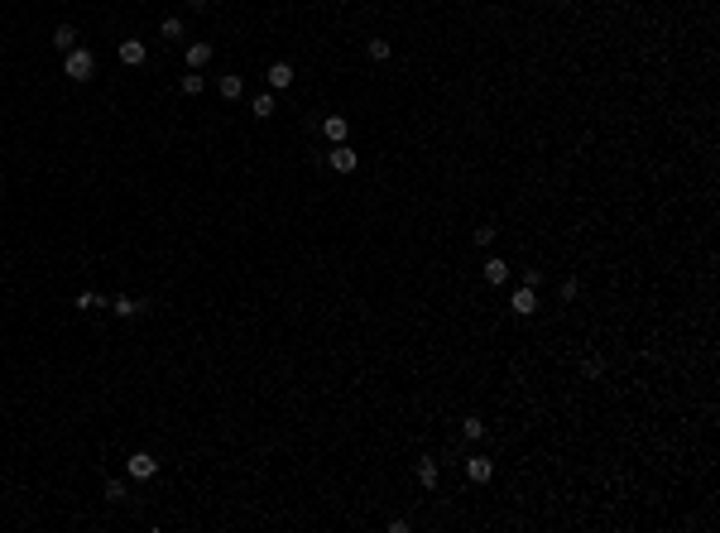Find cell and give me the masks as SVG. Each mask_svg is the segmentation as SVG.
<instances>
[{
	"mask_svg": "<svg viewBox=\"0 0 720 533\" xmlns=\"http://www.w3.org/2000/svg\"><path fill=\"white\" fill-rule=\"evenodd\" d=\"M63 73H68L72 82H91V77H96V54L82 49V44H77V49H68V54H63Z\"/></svg>",
	"mask_w": 720,
	"mask_h": 533,
	"instance_id": "1",
	"label": "cell"
},
{
	"mask_svg": "<svg viewBox=\"0 0 720 533\" xmlns=\"http://www.w3.org/2000/svg\"><path fill=\"white\" fill-rule=\"evenodd\" d=\"M509 313H514V318H533V313H538V289L519 284V289H514V298H509Z\"/></svg>",
	"mask_w": 720,
	"mask_h": 533,
	"instance_id": "2",
	"label": "cell"
},
{
	"mask_svg": "<svg viewBox=\"0 0 720 533\" xmlns=\"http://www.w3.org/2000/svg\"><path fill=\"white\" fill-rule=\"evenodd\" d=\"M125 471H130V480H154L159 461H154L149 452H130V456H125Z\"/></svg>",
	"mask_w": 720,
	"mask_h": 533,
	"instance_id": "3",
	"label": "cell"
},
{
	"mask_svg": "<svg viewBox=\"0 0 720 533\" xmlns=\"http://www.w3.org/2000/svg\"><path fill=\"white\" fill-rule=\"evenodd\" d=\"M490 476H495V461H490L485 452H471V456H466V480H476V485H485Z\"/></svg>",
	"mask_w": 720,
	"mask_h": 533,
	"instance_id": "4",
	"label": "cell"
},
{
	"mask_svg": "<svg viewBox=\"0 0 720 533\" xmlns=\"http://www.w3.org/2000/svg\"><path fill=\"white\" fill-rule=\"evenodd\" d=\"M183 63L192 68V73H202V68L212 63V44H207V39H192V44L183 49Z\"/></svg>",
	"mask_w": 720,
	"mask_h": 533,
	"instance_id": "5",
	"label": "cell"
},
{
	"mask_svg": "<svg viewBox=\"0 0 720 533\" xmlns=\"http://www.w3.org/2000/svg\"><path fill=\"white\" fill-rule=\"evenodd\" d=\"M327 163H331L336 173H355V163H360V154H355L350 144H331V154H327Z\"/></svg>",
	"mask_w": 720,
	"mask_h": 533,
	"instance_id": "6",
	"label": "cell"
},
{
	"mask_svg": "<svg viewBox=\"0 0 720 533\" xmlns=\"http://www.w3.org/2000/svg\"><path fill=\"white\" fill-rule=\"evenodd\" d=\"M115 54H120V63H125V68H139V63L149 58V49H144V39H120V49H115Z\"/></svg>",
	"mask_w": 720,
	"mask_h": 533,
	"instance_id": "7",
	"label": "cell"
},
{
	"mask_svg": "<svg viewBox=\"0 0 720 533\" xmlns=\"http://www.w3.org/2000/svg\"><path fill=\"white\" fill-rule=\"evenodd\" d=\"M269 92H289L293 87V63H269Z\"/></svg>",
	"mask_w": 720,
	"mask_h": 533,
	"instance_id": "8",
	"label": "cell"
},
{
	"mask_svg": "<svg viewBox=\"0 0 720 533\" xmlns=\"http://www.w3.org/2000/svg\"><path fill=\"white\" fill-rule=\"evenodd\" d=\"M144 308H149L144 298H125V294H115V298H110V313H115V318H139Z\"/></svg>",
	"mask_w": 720,
	"mask_h": 533,
	"instance_id": "9",
	"label": "cell"
},
{
	"mask_svg": "<svg viewBox=\"0 0 720 533\" xmlns=\"http://www.w3.org/2000/svg\"><path fill=\"white\" fill-rule=\"evenodd\" d=\"M322 134H327L331 144H346V134H350V120H346V115H327V120H322Z\"/></svg>",
	"mask_w": 720,
	"mask_h": 533,
	"instance_id": "10",
	"label": "cell"
},
{
	"mask_svg": "<svg viewBox=\"0 0 720 533\" xmlns=\"http://www.w3.org/2000/svg\"><path fill=\"white\" fill-rule=\"evenodd\" d=\"M509 274H514V269H509L505 260H500V255H490V260H485V284L505 289V284H509Z\"/></svg>",
	"mask_w": 720,
	"mask_h": 533,
	"instance_id": "11",
	"label": "cell"
},
{
	"mask_svg": "<svg viewBox=\"0 0 720 533\" xmlns=\"http://www.w3.org/2000/svg\"><path fill=\"white\" fill-rule=\"evenodd\" d=\"M216 92H221L226 101H236V96H245V77H236V73H226V77H216Z\"/></svg>",
	"mask_w": 720,
	"mask_h": 533,
	"instance_id": "12",
	"label": "cell"
},
{
	"mask_svg": "<svg viewBox=\"0 0 720 533\" xmlns=\"http://www.w3.org/2000/svg\"><path fill=\"white\" fill-rule=\"evenodd\" d=\"M437 480H442L437 461H432V456H423V461H418V485H423V490H437Z\"/></svg>",
	"mask_w": 720,
	"mask_h": 533,
	"instance_id": "13",
	"label": "cell"
},
{
	"mask_svg": "<svg viewBox=\"0 0 720 533\" xmlns=\"http://www.w3.org/2000/svg\"><path fill=\"white\" fill-rule=\"evenodd\" d=\"M53 49H58V54L77 49V29H72V25H58V29H53Z\"/></svg>",
	"mask_w": 720,
	"mask_h": 533,
	"instance_id": "14",
	"label": "cell"
},
{
	"mask_svg": "<svg viewBox=\"0 0 720 533\" xmlns=\"http://www.w3.org/2000/svg\"><path fill=\"white\" fill-rule=\"evenodd\" d=\"M96 308H110V298L91 294V289H82V294H77V313H96Z\"/></svg>",
	"mask_w": 720,
	"mask_h": 533,
	"instance_id": "15",
	"label": "cell"
},
{
	"mask_svg": "<svg viewBox=\"0 0 720 533\" xmlns=\"http://www.w3.org/2000/svg\"><path fill=\"white\" fill-rule=\"evenodd\" d=\"M365 54H370V63H389L394 44H389V39H370V44H365Z\"/></svg>",
	"mask_w": 720,
	"mask_h": 533,
	"instance_id": "16",
	"label": "cell"
},
{
	"mask_svg": "<svg viewBox=\"0 0 720 533\" xmlns=\"http://www.w3.org/2000/svg\"><path fill=\"white\" fill-rule=\"evenodd\" d=\"M274 106H279V101H274V92H260V96L250 101V111H255L260 120H269V115H274Z\"/></svg>",
	"mask_w": 720,
	"mask_h": 533,
	"instance_id": "17",
	"label": "cell"
},
{
	"mask_svg": "<svg viewBox=\"0 0 720 533\" xmlns=\"http://www.w3.org/2000/svg\"><path fill=\"white\" fill-rule=\"evenodd\" d=\"M461 437L466 442H480L485 437V418H461Z\"/></svg>",
	"mask_w": 720,
	"mask_h": 533,
	"instance_id": "18",
	"label": "cell"
},
{
	"mask_svg": "<svg viewBox=\"0 0 720 533\" xmlns=\"http://www.w3.org/2000/svg\"><path fill=\"white\" fill-rule=\"evenodd\" d=\"M159 34H163V39H183V34H187V25L178 20V15H168V20L159 25Z\"/></svg>",
	"mask_w": 720,
	"mask_h": 533,
	"instance_id": "19",
	"label": "cell"
},
{
	"mask_svg": "<svg viewBox=\"0 0 720 533\" xmlns=\"http://www.w3.org/2000/svg\"><path fill=\"white\" fill-rule=\"evenodd\" d=\"M178 87H183V96H197V92H202V87H207V77H197V73H192V68H187V77L178 82Z\"/></svg>",
	"mask_w": 720,
	"mask_h": 533,
	"instance_id": "20",
	"label": "cell"
},
{
	"mask_svg": "<svg viewBox=\"0 0 720 533\" xmlns=\"http://www.w3.org/2000/svg\"><path fill=\"white\" fill-rule=\"evenodd\" d=\"M101 495H106L110 505H120V500H125V480H115V476H110V480H106V490H101Z\"/></svg>",
	"mask_w": 720,
	"mask_h": 533,
	"instance_id": "21",
	"label": "cell"
},
{
	"mask_svg": "<svg viewBox=\"0 0 720 533\" xmlns=\"http://www.w3.org/2000/svg\"><path fill=\"white\" fill-rule=\"evenodd\" d=\"M576 294H581V284H576V279H562V284H557V298H562V303H571Z\"/></svg>",
	"mask_w": 720,
	"mask_h": 533,
	"instance_id": "22",
	"label": "cell"
},
{
	"mask_svg": "<svg viewBox=\"0 0 720 533\" xmlns=\"http://www.w3.org/2000/svg\"><path fill=\"white\" fill-rule=\"evenodd\" d=\"M476 245H495V221H485V226H476Z\"/></svg>",
	"mask_w": 720,
	"mask_h": 533,
	"instance_id": "23",
	"label": "cell"
},
{
	"mask_svg": "<svg viewBox=\"0 0 720 533\" xmlns=\"http://www.w3.org/2000/svg\"><path fill=\"white\" fill-rule=\"evenodd\" d=\"M519 284H529V289H538V284H543V269H524V274H519Z\"/></svg>",
	"mask_w": 720,
	"mask_h": 533,
	"instance_id": "24",
	"label": "cell"
},
{
	"mask_svg": "<svg viewBox=\"0 0 720 533\" xmlns=\"http://www.w3.org/2000/svg\"><path fill=\"white\" fill-rule=\"evenodd\" d=\"M600 370H605V365H600V360H595V356H590L586 365H581V375H586V380H600Z\"/></svg>",
	"mask_w": 720,
	"mask_h": 533,
	"instance_id": "25",
	"label": "cell"
},
{
	"mask_svg": "<svg viewBox=\"0 0 720 533\" xmlns=\"http://www.w3.org/2000/svg\"><path fill=\"white\" fill-rule=\"evenodd\" d=\"M187 5H192V10H207V5H212V0H187Z\"/></svg>",
	"mask_w": 720,
	"mask_h": 533,
	"instance_id": "26",
	"label": "cell"
}]
</instances>
